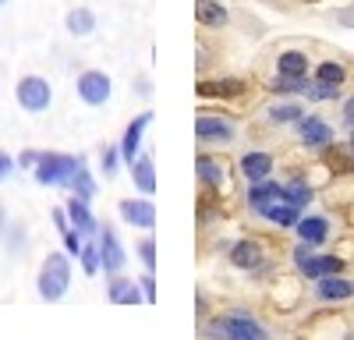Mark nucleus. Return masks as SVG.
Listing matches in <instances>:
<instances>
[{
  "label": "nucleus",
  "mask_w": 354,
  "mask_h": 340,
  "mask_svg": "<svg viewBox=\"0 0 354 340\" xmlns=\"http://www.w3.org/2000/svg\"><path fill=\"white\" fill-rule=\"evenodd\" d=\"M138 259H142L145 270H156V245H153V238H145L138 245Z\"/></svg>",
  "instance_id": "nucleus-33"
},
{
  "label": "nucleus",
  "mask_w": 354,
  "mask_h": 340,
  "mask_svg": "<svg viewBox=\"0 0 354 340\" xmlns=\"http://www.w3.org/2000/svg\"><path fill=\"white\" fill-rule=\"evenodd\" d=\"M131 181L142 195L156 191V163H153V156H135L131 160Z\"/></svg>",
  "instance_id": "nucleus-12"
},
{
  "label": "nucleus",
  "mask_w": 354,
  "mask_h": 340,
  "mask_svg": "<svg viewBox=\"0 0 354 340\" xmlns=\"http://www.w3.org/2000/svg\"><path fill=\"white\" fill-rule=\"evenodd\" d=\"M100 266H103V273L106 276H113V273H121L124 270V263H128V255H124V248H121V241H117V234L110 231V227H100Z\"/></svg>",
  "instance_id": "nucleus-5"
},
{
  "label": "nucleus",
  "mask_w": 354,
  "mask_h": 340,
  "mask_svg": "<svg viewBox=\"0 0 354 340\" xmlns=\"http://www.w3.org/2000/svg\"><path fill=\"white\" fill-rule=\"evenodd\" d=\"M8 231V209H4V202H0V234Z\"/></svg>",
  "instance_id": "nucleus-40"
},
{
  "label": "nucleus",
  "mask_w": 354,
  "mask_h": 340,
  "mask_svg": "<svg viewBox=\"0 0 354 340\" xmlns=\"http://www.w3.org/2000/svg\"><path fill=\"white\" fill-rule=\"evenodd\" d=\"M71 287V255L68 252H50L43 266H39V276H36V291L46 305H57Z\"/></svg>",
  "instance_id": "nucleus-1"
},
{
  "label": "nucleus",
  "mask_w": 354,
  "mask_h": 340,
  "mask_svg": "<svg viewBox=\"0 0 354 340\" xmlns=\"http://www.w3.org/2000/svg\"><path fill=\"white\" fill-rule=\"evenodd\" d=\"M39 153H43V149H21V156H18V167H21V170H32V167L39 163Z\"/></svg>",
  "instance_id": "nucleus-38"
},
{
  "label": "nucleus",
  "mask_w": 354,
  "mask_h": 340,
  "mask_svg": "<svg viewBox=\"0 0 354 340\" xmlns=\"http://www.w3.org/2000/svg\"><path fill=\"white\" fill-rule=\"evenodd\" d=\"M347 121L354 124V100H347Z\"/></svg>",
  "instance_id": "nucleus-41"
},
{
  "label": "nucleus",
  "mask_w": 354,
  "mask_h": 340,
  "mask_svg": "<svg viewBox=\"0 0 354 340\" xmlns=\"http://www.w3.org/2000/svg\"><path fill=\"white\" fill-rule=\"evenodd\" d=\"M230 263L238 270H255L262 263V245L259 241H238L230 248Z\"/></svg>",
  "instance_id": "nucleus-20"
},
{
  "label": "nucleus",
  "mask_w": 354,
  "mask_h": 340,
  "mask_svg": "<svg viewBox=\"0 0 354 340\" xmlns=\"http://www.w3.org/2000/svg\"><path fill=\"white\" fill-rule=\"evenodd\" d=\"M64 28H68L71 36L85 39V36H93V32H96V15L88 11V8H71L68 18H64Z\"/></svg>",
  "instance_id": "nucleus-18"
},
{
  "label": "nucleus",
  "mask_w": 354,
  "mask_h": 340,
  "mask_svg": "<svg viewBox=\"0 0 354 340\" xmlns=\"http://www.w3.org/2000/svg\"><path fill=\"white\" fill-rule=\"evenodd\" d=\"M106 301L110 305H142L145 301V291H142V283L113 273L110 283H106Z\"/></svg>",
  "instance_id": "nucleus-9"
},
{
  "label": "nucleus",
  "mask_w": 354,
  "mask_h": 340,
  "mask_svg": "<svg viewBox=\"0 0 354 340\" xmlns=\"http://www.w3.org/2000/svg\"><path fill=\"white\" fill-rule=\"evenodd\" d=\"M270 117H273L277 124H287V121H301L305 113H301V106H298V103H280V106H273V110H270Z\"/></svg>",
  "instance_id": "nucleus-29"
},
{
  "label": "nucleus",
  "mask_w": 354,
  "mask_h": 340,
  "mask_svg": "<svg viewBox=\"0 0 354 340\" xmlns=\"http://www.w3.org/2000/svg\"><path fill=\"white\" fill-rule=\"evenodd\" d=\"M298 131H301L305 146H326V142L333 138V128L326 121H319V117H301L298 121Z\"/></svg>",
  "instance_id": "nucleus-14"
},
{
  "label": "nucleus",
  "mask_w": 354,
  "mask_h": 340,
  "mask_svg": "<svg viewBox=\"0 0 354 340\" xmlns=\"http://www.w3.org/2000/svg\"><path fill=\"white\" fill-rule=\"evenodd\" d=\"M351 153H354V135H351Z\"/></svg>",
  "instance_id": "nucleus-42"
},
{
  "label": "nucleus",
  "mask_w": 354,
  "mask_h": 340,
  "mask_svg": "<svg viewBox=\"0 0 354 340\" xmlns=\"http://www.w3.org/2000/svg\"><path fill=\"white\" fill-rule=\"evenodd\" d=\"M315 78H319V82H330V85H344V78H347V71H344L340 64H333V61H326V64H319V68H315Z\"/></svg>",
  "instance_id": "nucleus-30"
},
{
  "label": "nucleus",
  "mask_w": 354,
  "mask_h": 340,
  "mask_svg": "<svg viewBox=\"0 0 354 340\" xmlns=\"http://www.w3.org/2000/svg\"><path fill=\"white\" fill-rule=\"evenodd\" d=\"M308 89V82L301 75H280L273 82V93H305Z\"/></svg>",
  "instance_id": "nucleus-28"
},
{
  "label": "nucleus",
  "mask_w": 354,
  "mask_h": 340,
  "mask_svg": "<svg viewBox=\"0 0 354 340\" xmlns=\"http://www.w3.org/2000/svg\"><path fill=\"white\" fill-rule=\"evenodd\" d=\"M195 138L198 142H234V128L223 117H209V113H202V117H195Z\"/></svg>",
  "instance_id": "nucleus-10"
},
{
  "label": "nucleus",
  "mask_w": 354,
  "mask_h": 340,
  "mask_svg": "<svg viewBox=\"0 0 354 340\" xmlns=\"http://www.w3.org/2000/svg\"><path fill=\"white\" fill-rule=\"evenodd\" d=\"M153 124V113H138V117L128 124V131H124V142H121V156L131 163L135 156H138V146H142V135H145V128Z\"/></svg>",
  "instance_id": "nucleus-11"
},
{
  "label": "nucleus",
  "mask_w": 354,
  "mask_h": 340,
  "mask_svg": "<svg viewBox=\"0 0 354 340\" xmlns=\"http://www.w3.org/2000/svg\"><path fill=\"white\" fill-rule=\"evenodd\" d=\"M277 198H287V188L283 185H277V181H255L252 185V191H248V202L255 206V209H262V206H270V202H277Z\"/></svg>",
  "instance_id": "nucleus-17"
},
{
  "label": "nucleus",
  "mask_w": 354,
  "mask_h": 340,
  "mask_svg": "<svg viewBox=\"0 0 354 340\" xmlns=\"http://www.w3.org/2000/svg\"><path fill=\"white\" fill-rule=\"evenodd\" d=\"M319 298H322V301H344V298H354V283H351V280H340L337 273L319 276Z\"/></svg>",
  "instance_id": "nucleus-15"
},
{
  "label": "nucleus",
  "mask_w": 354,
  "mask_h": 340,
  "mask_svg": "<svg viewBox=\"0 0 354 340\" xmlns=\"http://www.w3.org/2000/svg\"><path fill=\"white\" fill-rule=\"evenodd\" d=\"M68 188H71V195L85 198V202H93V198H96V181H93V174H88V163H85V156L78 160V170L71 174Z\"/></svg>",
  "instance_id": "nucleus-21"
},
{
  "label": "nucleus",
  "mask_w": 354,
  "mask_h": 340,
  "mask_svg": "<svg viewBox=\"0 0 354 340\" xmlns=\"http://www.w3.org/2000/svg\"><path fill=\"white\" fill-rule=\"evenodd\" d=\"M216 333H223L230 340H262L266 337V330L255 319H248V316H223V319H216Z\"/></svg>",
  "instance_id": "nucleus-7"
},
{
  "label": "nucleus",
  "mask_w": 354,
  "mask_h": 340,
  "mask_svg": "<svg viewBox=\"0 0 354 340\" xmlns=\"http://www.w3.org/2000/svg\"><path fill=\"white\" fill-rule=\"evenodd\" d=\"M241 174L255 185V181H266L273 174V156L270 153H248L245 160H241Z\"/></svg>",
  "instance_id": "nucleus-16"
},
{
  "label": "nucleus",
  "mask_w": 354,
  "mask_h": 340,
  "mask_svg": "<svg viewBox=\"0 0 354 340\" xmlns=\"http://www.w3.org/2000/svg\"><path fill=\"white\" fill-rule=\"evenodd\" d=\"M4 4H8V0H0V8H4Z\"/></svg>",
  "instance_id": "nucleus-43"
},
{
  "label": "nucleus",
  "mask_w": 354,
  "mask_h": 340,
  "mask_svg": "<svg viewBox=\"0 0 354 340\" xmlns=\"http://www.w3.org/2000/svg\"><path fill=\"white\" fill-rule=\"evenodd\" d=\"M117 213H121V220L128 227H138V231H153L156 227V206L149 198H124V202L117 206Z\"/></svg>",
  "instance_id": "nucleus-6"
},
{
  "label": "nucleus",
  "mask_w": 354,
  "mask_h": 340,
  "mask_svg": "<svg viewBox=\"0 0 354 340\" xmlns=\"http://www.w3.org/2000/svg\"><path fill=\"white\" fill-rule=\"evenodd\" d=\"M117 160H121V149H117V146H106L103 156H100V170H103V178H106V181L117 178Z\"/></svg>",
  "instance_id": "nucleus-31"
},
{
  "label": "nucleus",
  "mask_w": 354,
  "mask_h": 340,
  "mask_svg": "<svg viewBox=\"0 0 354 340\" xmlns=\"http://www.w3.org/2000/svg\"><path fill=\"white\" fill-rule=\"evenodd\" d=\"M270 223H277V227H298V206L290 202V198H277V202H270V206H262L259 209Z\"/></svg>",
  "instance_id": "nucleus-13"
},
{
  "label": "nucleus",
  "mask_w": 354,
  "mask_h": 340,
  "mask_svg": "<svg viewBox=\"0 0 354 340\" xmlns=\"http://www.w3.org/2000/svg\"><path fill=\"white\" fill-rule=\"evenodd\" d=\"M337 93H340V85H330V82H315L305 89V96H312V100H333Z\"/></svg>",
  "instance_id": "nucleus-32"
},
{
  "label": "nucleus",
  "mask_w": 354,
  "mask_h": 340,
  "mask_svg": "<svg viewBox=\"0 0 354 340\" xmlns=\"http://www.w3.org/2000/svg\"><path fill=\"white\" fill-rule=\"evenodd\" d=\"M61 238H64V252L71 255V259H78V252H82V241H85V238L75 231V227H71V231H64Z\"/></svg>",
  "instance_id": "nucleus-34"
},
{
  "label": "nucleus",
  "mask_w": 354,
  "mask_h": 340,
  "mask_svg": "<svg viewBox=\"0 0 354 340\" xmlns=\"http://www.w3.org/2000/svg\"><path fill=\"white\" fill-rule=\"evenodd\" d=\"M195 18L205 28H223L227 25V8L220 0H195Z\"/></svg>",
  "instance_id": "nucleus-19"
},
{
  "label": "nucleus",
  "mask_w": 354,
  "mask_h": 340,
  "mask_svg": "<svg viewBox=\"0 0 354 340\" xmlns=\"http://www.w3.org/2000/svg\"><path fill=\"white\" fill-rule=\"evenodd\" d=\"M15 170H18V160H15L8 149H0V185H4V181L15 174Z\"/></svg>",
  "instance_id": "nucleus-36"
},
{
  "label": "nucleus",
  "mask_w": 354,
  "mask_h": 340,
  "mask_svg": "<svg viewBox=\"0 0 354 340\" xmlns=\"http://www.w3.org/2000/svg\"><path fill=\"white\" fill-rule=\"evenodd\" d=\"M78 263H82L85 276H96V273L103 270V266H100V241L85 238V241H82V252H78Z\"/></svg>",
  "instance_id": "nucleus-26"
},
{
  "label": "nucleus",
  "mask_w": 354,
  "mask_h": 340,
  "mask_svg": "<svg viewBox=\"0 0 354 340\" xmlns=\"http://www.w3.org/2000/svg\"><path fill=\"white\" fill-rule=\"evenodd\" d=\"M305 276L319 280V276H330V273H340V259L337 255H308V259L301 263Z\"/></svg>",
  "instance_id": "nucleus-22"
},
{
  "label": "nucleus",
  "mask_w": 354,
  "mask_h": 340,
  "mask_svg": "<svg viewBox=\"0 0 354 340\" xmlns=\"http://www.w3.org/2000/svg\"><path fill=\"white\" fill-rule=\"evenodd\" d=\"M64 209H68V220H71V227L82 234V238H93V234H100V220L93 216V209H88V202L85 198H78V195H71L68 202H64Z\"/></svg>",
  "instance_id": "nucleus-8"
},
{
  "label": "nucleus",
  "mask_w": 354,
  "mask_h": 340,
  "mask_svg": "<svg viewBox=\"0 0 354 340\" xmlns=\"http://www.w3.org/2000/svg\"><path fill=\"white\" fill-rule=\"evenodd\" d=\"M337 163V170H354V160L344 156V153H330V167Z\"/></svg>",
  "instance_id": "nucleus-39"
},
{
  "label": "nucleus",
  "mask_w": 354,
  "mask_h": 340,
  "mask_svg": "<svg viewBox=\"0 0 354 340\" xmlns=\"http://www.w3.org/2000/svg\"><path fill=\"white\" fill-rule=\"evenodd\" d=\"M287 198H290V202H294V206L301 209V206H308V198H312V191H308L305 185H287Z\"/></svg>",
  "instance_id": "nucleus-35"
},
{
  "label": "nucleus",
  "mask_w": 354,
  "mask_h": 340,
  "mask_svg": "<svg viewBox=\"0 0 354 340\" xmlns=\"http://www.w3.org/2000/svg\"><path fill=\"white\" fill-rule=\"evenodd\" d=\"M75 93H78V100H82L85 106H103V103L110 100V93H113V82H110L106 71L88 68V71H82V75L75 78Z\"/></svg>",
  "instance_id": "nucleus-4"
},
{
  "label": "nucleus",
  "mask_w": 354,
  "mask_h": 340,
  "mask_svg": "<svg viewBox=\"0 0 354 340\" xmlns=\"http://www.w3.org/2000/svg\"><path fill=\"white\" fill-rule=\"evenodd\" d=\"M195 170H198V181H202V185H209V188H220V185H223V167H220L216 160L198 156V160H195Z\"/></svg>",
  "instance_id": "nucleus-25"
},
{
  "label": "nucleus",
  "mask_w": 354,
  "mask_h": 340,
  "mask_svg": "<svg viewBox=\"0 0 354 340\" xmlns=\"http://www.w3.org/2000/svg\"><path fill=\"white\" fill-rule=\"evenodd\" d=\"M15 100H18V106L25 113H43L50 106V100H53V89H50V82L43 75H25L15 85Z\"/></svg>",
  "instance_id": "nucleus-3"
},
{
  "label": "nucleus",
  "mask_w": 354,
  "mask_h": 340,
  "mask_svg": "<svg viewBox=\"0 0 354 340\" xmlns=\"http://www.w3.org/2000/svg\"><path fill=\"white\" fill-rule=\"evenodd\" d=\"M245 93V82L223 78V82H198V96H238Z\"/></svg>",
  "instance_id": "nucleus-24"
},
{
  "label": "nucleus",
  "mask_w": 354,
  "mask_h": 340,
  "mask_svg": "<svg viewBox=\"0 0 354 340\" xmlns=\"http://www.w3.org/2000/svg\"><path fill=\"white\" fill-rule=\"evenodd\" d=\"M298 234H301V241L322 245V241H326V234H330V227H326V220H322V216H305V220H298Z\"/></svg>",
  "instance_id": "nucleus-23"
},
{
  "label": "nucleus",
  "mask_w": 354,
  "mask_h": 340,
  "mask_svg": "<svg viewBox=\"0 0 354 340\" xmlns=\"http://www.w3.org/2000/svg\"><path fill=\"white\" fill-rule=\"evenodd\" d=\"M78 160H82V156L43 149V153H39V163L32 167V174H36V181H39L43 188H68L71 174L78 170Z\"/></svg>",
  "instance_id": "nucleus-2"
},
{
  "label": "nucleus",
  "mask_w": 354,
  "mask_h": 340,
  "mask_svg": "<svg viewBox=\"0 0 354 340\" xmlns=\"http://www.w3.org/2000/svg\"><path fill=\"white\" fill-rule=\"evenodd\" d=\"M138 283L145 291V301H156V276H153V270H145V276H138Z\"/></svg>",
  "instance_id": "nucleus-37"
},
{
  "label": "nucleus",
  "mask_w": 354,
  "mask_h": 340,
  "mask_svg": "<svg viewBox=\"0 0 354 340\" xmlns=\"http://www.w3.org/2000/svg\"><path fill=\"white\" fill-rule=\"evenodd\" d=\"M305 71H308V57H305V53L287 50V53L280 57V75H301V78H305Z\"/></svg>",
  "instance_id": "nucleus-27"
}]
</instances>
